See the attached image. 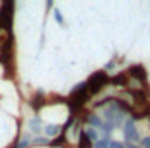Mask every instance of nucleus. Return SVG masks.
Here are the masks:
<instances>
[{
  "instance_id": "obj_3",
  "label": "nucleus",
  "mask_w": 150,
  "mask_h": 148,
  "mask_svg": "<svg viewBox=\"0 0 150 148\" xmlns=\"http://www.w3.org/2000/svg\"><path fill=\"white\" fill-rule=\"evenodd\" d=\"M108 84H110V77H108V73H107L105 70H100V72L93 73L89 77V80L86 82L89 96H96V94L101 92Z\"/></svg>"
},
{
  "instance_id": "obj_5",
  "label": "nucleus",
  "mask_w": 150,
  "mask_h": 148,
  "mask_svg": "<svg viewBox=\"0 0 150 148\" xmlns=\"http://www.w3.org/2000/svg\"><path fill=\"white\" fill-rule=\"evenodd\" d=\"M103 117H105V120L112 125L113 129H115V127H120V125L124 124V120H126V113L119 111L115 106H112V105H110V108L103 110Z\"/></svg>"
},
{
  "instance_id": "obj_13",
  "label": "nucleus",
  "mask_w": 150,
  "mask_h": 148,
  "mask_svg": "<svg viewBox=\"0 0 150 148\" xmlns=\"http://www.w3.org/2000/svg\"><path fill=\"white\" fill-rule=\"evenodd\" d=\"M77 148H93V143L87 140L86 132H80V134H79V143H77Z\"/></svg>"
},
{
  "instance_id": "obj_10",
  "label": "nucleus",
  "mask_w": 150,
  "mask_h": 148,
  "mask_svg": "<svg viewBox=\"0 0 150 148\" xmlns=\"http://www.w3.org/2000/svg\"><path fill=\"white\" fill-rule=\"evenodd\" d=\"M84 122H87V124H89V127H94V129H100V127H101V124H103V120H101L96 113H87V115H86V118H84Z\"/></svg>"
},
{
  "instance_id": "obj_6",
  "label": "nucleus",
  "mask_w": 150,
  "mask_h": 148,
  "mask_svg": "<svg viewBox=\"0 0 150 148\" xmlns=\"http://www.w3.org/2000/svg\"><path fill=\"white\" fill-rule=\"evenodd\" d=\"M124 140H126V143H133V145L140 141L138 129H136V125H134V122L131 118H126L124 120Z\"/></svg>"
},
{
  "instance_id": "obj_11",
  "label": "nucleus",
  "mask_w": 150,
  "mask_h": 148,
  "mask_svg": "<svg viewBox=\"0 0 150 148\" xmlns=\"http://www.w3.org/2000/svg\"><path fill=\"white\" fill-rule=\"evenodd\" d=\"M68 145V140H67V136L65 134H59V136H56V140L54 141H49V147H52V148H65Z\"/></svg>"
},
{
  "instance_id": "obj_15",
  "label": "nucleus",
  "mask_w": 150,
  "mask_h": 148,
  "mask_svg": "<svg viewBox=\"0 0 150 148\" xmlns=\"http://www.w3.org/2000/svg\"><path fill=\"white\" fill-rule=\"evenodd\" d=\"M84 132H86V136H87V140H89L91 143H93V141H94V143L98 141V131H96L94 127H87Z\"/></svg>"
},
{
  "instance_id": "obj_7",
  "label": "nucleus",
  "mask_w": 150,
  "mask_h": 148,
  "mask_svg": "<svg viewBox=\"0 0 150 148\" xmlns=\"http://www.w3.org/2000/svg\"><path fill=\"white\" fill-rule=\"evenodd\" d=\"M126 73L129 75V78H134V80H138V82H142V84H147V68L143 66V65H133V66H129L127 68V72Z\"/></svg>"
},
{
  "instance_id": "obj_12",
  "label": "nucleus",
  "mask_w": 150,
  "mask_h": 148,
  "mask_svg": "<svg viewBox=\"0 0 150 148\" xmlns=\"http://www.w3.org/2000/svg\"><path fill=\"white\" fill-rule=\"evenodd\" d=\"M44 132H45L47 138L59 136V134H61V125H45V127H44Z\"/></svg>"
},
{
  "instance_id": "obj_18",
  "label": "nucleus",
  "mask_w": 150,
  "mask_h": 148,
  "mask_svg": "<svg viewBox=\"0 0 150 148\" xmlns=\"http://www.w3.org/2000/svg\"><path fill=\"white\" fill-rule=\"evenodd\" d=\"M30 143H33V145H49V140H47V138L38 136V138H35V140H32Z\"/></svg>"
},
{
  "instance_id": "obj_4",
  "label": "nucleus",
  "mask_w": 150,
  "mask_h": 148,
  "mask_svg": "<svg viewBox=\"0 0 150 148\" xmlns=\"http://www.w3.org/2000/svg\"><path fill=\"white\" fill-rule=\"evenodd\" d=\"M12 18H14V2H4L0 5V32L12 33Z\"/></svg>"
},
{
  "instance_id": "obj_21",
  "label": "nucleus",
  "mask_w": 150,
  "mask_h": 148,
  "mask_svg": "<svg viewBox=\"0 0 150 148\" xmlns=\"http://www.w3.org/2000/svg\"><path fill=\"white\" fill-rule=\"evenodd\" d=\"M140 143H142V147H143V148H150V138H145V140H140Z\"/></svg>"
},
{
  "instance_id": "obj_1",
  "label": "nucleus",
  "mask_w": 150,
  "mask_h": 148,
  "mask_svg": "<svg viewBox=\"0 0 150 148\" xmlns=\"http://www.w3.org/2000/svg\"><path fill=\"white\" fill-rule=\"evenodd\" d=\"M0 65L4 66L5 78H14V37H9L0 45Z\"/></svg>"
},
{
  "instance_id": "obj_14",
  "label": "nucleus",
  "mask_w": 150,
  "mask_h": 148,
  "mask_svg": "<svg viewBox=\"0 0 150 148\" xmlns=\"http://www.w3.org/2000/svg\"><path fill=\"white\" fill-rule=\"evenodd\" d=\"M30 131L35 132V134H38L42 131V120H40V117H35V118L30 120Z\"/></svg>"
},
{
  "instance_id": "obj_17",
  "label": "nucleus",
  "mask_w": 150,
  "mask_h": 148,
  "mask_svg": "<svg viewBox=\"0 0 150 148\" xmlns=\"http://www.w3.org/2000/svg\"><path fill=\"white\" fill-rule=\"evenodd\" d=\"M30 141H32V140H30V136H23V138H21V141H18V143L14 145V148H26L28 145H30Z\"/></svg>"
},
{
  "instance_id": "obj_20",
  "label": "nucleus",
  "mask_w": 150,
  "mask_h": 148,
  "mask_svg": "<svg viewBox=\"0 0 150 148\" xmlns=\"http://www.w3.org/2000/svg\"><path fill=\"white\" fill-rule=\"evenodd\" d=\"M108 148H124V143L122 141H110V147Z\"/></svg>"
},
{
  "instance_id": "obj_9",
  "label": "nucleus",
  "mask_w": 150,
  "mask_h": 148,
  "mask_svg": "<svg viewBox=\"0 0 150 148\" xmlns=\"http://www.w3.org/2000/svg\"><path fill=\"white\" fill-rule=\"evenodd\" d=\"M110 84L115 85V87H127L131 84V78H129V75L126 72H120V73H117L115 77L110 78Z\"/></svg>"
},
{
  "instance_id": "obj_22",
  "label": "nucleus",
  "mask_w": 150,
  "mask_h": 148,
  "mask_svg": "<svg viewBox=\"0 0 150 148\" xmlns=\"http://www.w3.org/2000/svg\"><path fill=\"white\" fill-rule=\"evenodd\" d=\"M124 148H140V147H136V145H133V143H126Z\"/></svg>"
},
{
  "instance_id": "obj_16",
  "label": "nucleus",
  "mask_w": 150,
  "mask_h": 148,
  "mask_svg": "<svg viewBox=\"0 0 150 148\" xmlns=\"http://www.w3.org/2000/svg\"><path fill=\"white\" fill-rule=\"evenodd\" d=\"M110 147V138L108 136H103L101 140H98L94 145H93V148H108Z\"/></svg>"
},
{
  "instance_id": "obj_2",
  "label": "nucleus",
  "mask_w": 150,
  "mask_h": 148,
  "mask_svg": "<svg viewBox=\"0 0 150 148\" xmlns=\"http://www.w3.org/2000/svg\"><path fill=\"white\" fill-rule=\"evenodd\" d=\"M89 99H91V96H89V92H87V85H86V82H84V84H80L79 87H75L74 92L70 94V98L67 99L72 117H77V115L82 111L84 105H86Z\"/></svg>"
},
{
  "instance_id": "obj_8",
  "label": "nucleus",
  "mask_w": 150,
  "mask_h": 148,
  "mask_svg": "<svg viewBox=\"0 0 150 148\" xmlns=\"http://www.w3.org/2000/svg\"><path fill=\"white\" fill-rule=\"evenodd\" d=\"M30 105H32V108H33L35 111H38L44 105H47V96L44 94V91H37V92L33 94V98H32Z\"/></svg>"
},
{
  "instance_id": "obj_19",
  "label": "nucleus",
  "mask_w": 150,
  "mask_h": 148,
  "mask_svg": "<svg viewBox=\"0 0 150 148\" xmlns=\"http://www.w3.org/2000/svg\"><path fill=\"white\" fill-rule=\"evenodd\" d=\"M54 18H56V21L61 25V26H65V19H63V16H61V12L58 11V9H54Z\"/></svg>"
}]
</instances>
